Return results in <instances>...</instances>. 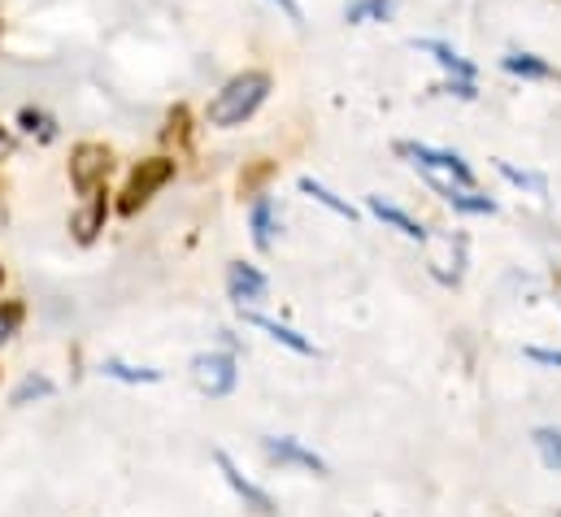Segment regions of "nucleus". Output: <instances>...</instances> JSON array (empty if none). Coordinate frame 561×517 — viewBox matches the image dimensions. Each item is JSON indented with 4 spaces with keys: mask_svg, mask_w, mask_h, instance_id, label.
<instances>
[{
    "mask_svg": "<svg viewBox=\"0 0 561 517\" xmlns=\"http://www.w3.org/2000/svg\"><path fill=\"white\" fill-rule=\"evenodd\" d=\"M271 96V74L249 70L236 74L214 101H209V127H240L244 118H253L262 110V101Z\"/></svg>",
    "mask_w": 561,
    "mask_h": 517,
    "instance_id": "f257e3e1",
    "label": "nucleus"
},
{
    "mask_svg": "<svg viewBox=\"0 0 561 517\" xmlns=\"http://www.w3.org/2000/svg\"><path fill=\"white\" fill-rule=\"evenodd\" d=\"M174 179V161H165V157H152V161H140V170L131 174V183H127V196H123V214H136L140 205H148L165 183Z\"/></svg>",
    "mask_w": 561,
    "mask_h": 517,
    "instance_id": "f03ea898",
    "label": "nucleus"
},
{
    "mask_svg": "<svg viewBox=\"0 0 561 517\" xmlns=\"http://www.w3.org/2000/svg\"><path fill=\"white\" fill-rule=\"evenodd\" d=\"M105 174H110V152H105L101 143L75 148V157H70V183H75L83 196H96V187L105 183Z\"/></svg>",
    "mask_w": 561,
    "mask_h": 517,
    "instance_id": "7ed1b4c3",
    "label": "nucleus"
},
{
    "mask_svg": "<svg viewBox=\"0 0 561 517\" xmlns=\"http://www.w3.org/2000/svg\"><path fill=\"white\" fill-rule=\"evenodd\" d=\"M192 379L205 395H227L236 388V361L227 353H209V357H196L192 361Z\"/></svg>",
    "mask_w": 561,
    "mask_h": 517,
    "instance_id": "20e7f679",
    "label": "nucleus"
},
{
    "mask_svg": "<svg viewBox=\"0 0 561 517\" xmlns=\"http://www.w3.org/2000/svg\"><path fill=\"white\" fill-rule=\"evenodd\" d=\"M401 152H410V157H414V165H422V170H444V174H453L461 187H470V183H474L470 165H466L457 152H439V148H426V143H401Z\"/></svg>",
    "mask_w": 561,
    "mask_h": 517,
    "instance_id": "39448f33",
    "label": "nucleus"
},
{
    "mask_svg": "<svg viewBox=\"0 0 561 517\" xmlns=\"http://www.w3.org/2000/svg\"><path fill=\"white\" fill-rule=\"evenodd\" d=\"M214 461H218V470H222V479L231 483V492H236V496H240V501H244L249 509H257V514H262V517H275V501H271V496H266V492H262L257 483H249V479H244V474L236 470V461H231L227 452H214Z\"/></svg>",
    "mask_w": 561,
    "mask_h": 517,
    "instance_id": "423d86ee",
    "label": "nucleus"
},
{
    "mask_svg": "<svg viewBox=\"0 0 561 517\" xmlns=\"http://www.w3.org/2000/svg\"><path fill=\"white\" fill-rule=\"evenodd\" d=\"M266 452L279 461V466H300L309 474H327V461L318 452H309L300 439H266Z\"/></svg>",
    "mask_w": 561,
    "mask_h": 517,
    "instance_id": "0eeeda50",
    "label": "nucleus"
},
{
    "mask_svg": "<svg viewBox=\"0 0 561 517\" xmlns=\"http://www.w3.org/2000/svg\"><path fill=\"white\" fill-rule=\"evenodd\" d=\"M227 287H231V300H240V305H253V300L266 296V278H262L253 265H231Z\"/></svg>",
    "mask_w": 561,
    "mask_h": 517,
    "instance_id": "6e6552de",
    "label": "nucleus"
},
{
    "mask_svg": "<svg viewBox=\"0 0 561 517\" xmlns=\"http://www.w3.org/2000/svg\"><path fill=\"white\" fill-rule=\"evenodd\" d=\"M370 214H375V218H383L388 227H397L405 240H419V244L426 240V227H422V222H414L405 209H397L392 200H383V196H370Z\"/></svg>",
    "mask_w": 561,
    "mask_h": 517,
    "instance_id": "1a4fd4ad",
    "label": "nucleus"
},
{
    "mask_svg": "<svg viewBox=\"0 0 561 517\" xmlns=\"http://www.w3.org/2000/svg\"><path fill=\"white\" fill-rule=\"evenodd\" d=\"M249 322H253L257 331H266V335H271L275 344H283V348H291V353H300V357H309V353H313V344H309V340H300V335H296L291 326H279L275 318H262V313H249Z\"/></svg>",
    "mask_w": 561,
    "mask_h": 517,
    "instance_id": "9d476101",
    "label": "nucleus"
},
{
    "mask_svg": "<svg viewBox=\"0 0 561 517\" xmlns=\"http://www.w3.org/2000/svg\"><path fill=\"white\" fill-rule=\"evenodd\" d=\"M431 183L444 192L448 205H457V209H466V214H496V205H492L488 196H474V192H461V187H453V183H439L435 174H431Z\"/></svg>",
    "mask_w": 561,
    "mask_h": 517,
    "instance_id": "9b49d317",
    "label": "nucleus"
},
{
    "mask_svg": "<svg viewBox=\"0 0 561 517\" xmlns=\"http://www.w3.org/2000/svg\"><path fill=\"white\" fill-rule=\"evenodd\" d=\"M70 227H75V235H79L83 244H88V240H96V231L105 227V200H92L83 214H75V222H70Z\"/></svg>",
    "mask_w": 561,
    "mask_h": 517,
    "instance_id": "f8f14e48",
    "label": "nucleus"
},
{
    "mask_svg": "<svg viewBox=\"0 0 561 517\" xmlns=\"http://www.w3.org/2000/svg\"><path fill=\"white\" fill-rule=\"evenodd\" d=\"M419 48H422V53H435V61H439V66H448L453 74H461V79H474V66H470V61H461V57H457L448 44H439V39H422Z\"/></svg>",
    "mask_w": 561,
    "mask_h": 517,
    "instance_id": "ddd939ff",
    "label": "nucleus"
},
{
    "mask_svg": "<svg viewBox=\"0 0 561 517\" xmlns=\"http://www.w3.org/2000/svg\"><path fill=\"white\" fill-rule=\"evenodd\" d=\"M300 192H305V196H313L318 205H327L331 214H340V218H348V222L357 218V209H353V205H344L340 196H331V192H327L322 183H313V179H300Z\"/></svg>",
    "mask_w": 561,
    "mask_h": 517,
    "instance_id": "4468645a",
    "label": "nucleus"
},
{
    "mask_svg": "<svg viewBox=\"0 0 561 517\" xmlns=\"http://www.w3.org/2000/svg\"><path fill=\"white\" fill-rule=\"evenodd\" d=\"M253 240H257V249H271V240H275V205L271 200L253 205Z\"/></svg>",
    "mask_w": 561,
    "mask_h": 517,
    "instance_id": "2eb2a0df",
    "label": "nucleus"
},
{
    "mask_svg": "<svg viewBox=\"0 0 561 517\" xmlns=\"http://www.w3.org/2000/svg\"><path fill=\"white\" fill-rule=\"evenodd\" d=\"M536 448H540L545 466L561 474V430H553V426H540V430H536Z\"/></svg>",
    "mask_w": 561,
    "mask_h": 517,
    "instance_id": "dca6fc26",
    "label": "nucleus"
},
{
    "mask_svg": "<svg viewBox=\"0 0 561 517\" xmlns=\"http://www.w3.org/2000/svg\"><path fill=\"white\" fill-rule=\"evenodd\" d=\"M505 70H510V74H527V79H549V74H553L549 61H536V57H527V53L505 57Z\"/></svg>",
    "mask_w": 561,
    "mask_h": 517,
    "instance_id": "f3484780",
    "label": "nucleus"
},
{
    "mask_svg": "<svg viewBox=\"0 0 561 517\" xmlns=\"http://www.w3.org/2000/svg\"><path fill=\"white\" fill-rule=\"evenodd\" d=\"M105 375L123 379V383H157L161 379L157 370H136V366H123V361H105Z\"/></svg>",
    "mask_w": 561,
    "mask_h": 517,
    "instance_id": "a211bd4d",
    "label": "nucleus"
},
{
    "mask_svg": "<svg viewBox=\"0 0 561 517\" xmlns=\"http://www.w3.org/2000/svg\"><path fill=\"white\" fill-rule=\"evenodd\" d=\"M362 18H388V0H357V4H348V22H362Z\"/></svg>",
    "mask_w": 561,
    "mask_h": 517,
    "instance_id": "6ab92c4d",
    "label": "nucleus"
},
{
    "mask_svg": "<svg viewBox=\"0 0 561 517\" xmlns=\"http://www.w3.org/2000/svg\"><path fill=\"white\" fill-rule=\"evenodd\" d=\"M48 391H53V383H48V379H26L22 388L13 391V404H26L31 395H48Z\"/></svg>",
    "mask_w": 561,
    "mask_h": 517,
    "instance_id": "aec40b11",
    "label": "nucleus"
},
{
    "mask_svg": "<svg viewBox=\"0 0 561 517\" xmlns=\"http://www.w3.org/2000/svg\"><path fill=\"white\" fill-rule=\"evenodd\" d=\"M523 357H531V361H540V366H558V370H561V353H545V348H523Z\"/></svg>",
    "mask_w": 561,
    "mask_h": 517,
    "instance_id": "412c9836",
    "label": "nucleus"
},
{
    "mask_svg": "<svg viewBox=\"0 0 561 517\" xmlns=\"http://www.w3.org/2000/svg\"><path fill=\"white\" fill-rule=\"evenodd\" d=\"M501 174H505V179H514V183H523V187H540V179H536V174H523V170H514V165H501Z\"/></svg>",
    "mask_w": 561,
    "mask_h": 517,
    "instance_id": "4be33fe9",
    "label": "nucleus"
},
{
    "mask_svg": "<svg viewBox=\"0 0 561 517\" xmlns=\"http://www.w3.org/2000/svg\"><path fill=\"white\" fill-rule=\"evenodd\" d=\"M13 326H18V309H4V313H0V344L13 335Z\"/></svg>",
    "mask_w": 561,
    "mask_h": 517,
    "instance_id": "5701e85b",
    "label": "nucleus"
},
{
    "mask_svg": "<svg viewBox=\"0 0 561 517\" xmlns=\"http://www.w3.org/2000/svg\"><path fill=\"white\" fill-rule=\"evenodd\" d=\"M275 4H279V9H283V13H287V18H291V22H300V18H305L296 0H275Z\"/></svg>",
    "mask_w": 561,
    "mask_h": 517,
    "instance_id": "b1692460",
    "label": "nucleus"
},
{
    "mask_svg": "<svg viewBox=\"0 0 561 517\" xmlns=\"http://www.w3.org/2000/svg\"><path fill=\"white\" fill-rule=\"evenodd\" d=\"M4 152H9V130L0 127V157H4Z\"/></svg>",
    "mask_w": 561,
    "mask_h": 517,
    "instance_id": "393cba45",
    "label": "nucleus"
}]
</instances>
